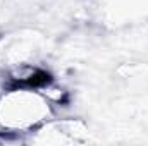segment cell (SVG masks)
I'll return each mask as SVG.
<instances>
[{
  "instance_id": "cell-1",
  "label": "cell",
  "mask_w": 148,
  "mask_h": 146,
  "mask_svg": "<svg viewBox=\"0 0 148 146\" xmlns=\"http://www.w3.org/2000/svg\"><path fill=\"white\" fill-rule=\"evenodd\" d=\"M52 115L47 96L35 89H12L0 96V129L28 132L47 122Z\"/></svg>"
}]
</instances>
